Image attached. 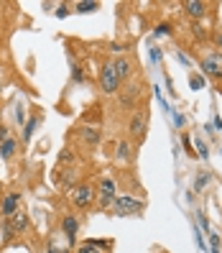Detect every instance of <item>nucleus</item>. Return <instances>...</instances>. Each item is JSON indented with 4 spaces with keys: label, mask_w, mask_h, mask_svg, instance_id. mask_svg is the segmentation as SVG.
<instances>
[{
    "label": "nucleus",
    "mask_w": 222,
    "mask_h": 253,
    "mask_svg": "<svg viewBox=\"0 0 222 253\" xmlns=\"http://www.w3.org/2000/svg\"><path fill=\"white\" fill-rule=\"evenodd\" d=\"M112 69H115V74H117V80H120V82L133 77V62L128 56H115L112 59Z\"/></svg>",
    "instance_id": "0eeeda50"
},
{
    "label": "nucleus",
    "mask_w": 222,
    "mask_h": 253,
    "mask_svg": "<svg viewBox=\"0 0 222 253\" xmlns=\"http://www.w3.org/2000/svg\"><path fill=\"white\" fill-rule=\"evenodd\" d=\"M0 192H3V184H0Z\"/></svg>",
    "instance_id": "e433bc0d"
},
{
    "label": "nucleus",
    "mask_w": 222,
    "mask_h": 253,
    "mask_svg": "<svg viewBox=\"0 0 222 253\" xmlns=\"http://www.w3.org/2000/svg\"><path fill=\"white\" fill-rule=\"evenodd\" d=\"M79 138H82L87 146H97V143L102 141V133H100L97 128H92V126H84V128L79 130Z\"/></svg>",
    "instance_id": "ddd939ff"
},
{
    "label": "nucleus",
    "mask_w": 222,
    "mask_h": 253,
    "mask_svg": "<svg viewBox=\"0 0 222 253\" xmlns=\"http://www.w3.org/2000/svg\"><path fill=\"white\" fill-rule=\"evenodd\" d=\"M38 123H41V118H38V115H34L31 121H28V123L23 126V143H28V141L34 138V130H36V126H38Z\"/></svg>",
    "instance_id": "2eb2a0df"
},
{
    "label": "nucleus",
    "mask_w": 222,
    "mask_h": 253,
    "mask_svg": "<svg viewBox=\"0 0 222 253\" xmlns=\"http://www.w3.org/2000/svg\"><path fill=\"white\" fill-rule=\"evenodd\" d=\"M189 87H191V90H202V87H204V80L199 77V74H194V77L189 80Z\"/></svg>",
    "instance_id": "5701e85b"
},
{
    "label": "nucleus",
    "mask_w": 222,
    "mask_h": 253,
    "mask_svg": "<svg viewBox=\"0 0 222 253\" xmlns=\"http://www.w3.org/2000/svg\"><path fill=\"white\" fill-rule=\"evenodd\" d=\"M210 182H212V174L210 171H199L197 179H194V192H197V195H199V192H204V187L210 184Z\"/></svg>",
    "instance_id": "dca6fc26"
},
{
    "label": "nucleus",
    "mask_w": 222,
    "mask_h": 253,
    "mask_svg": "<svg viewBox=\"0 0 222 253\" xmlns=\"http://www.w3.org/2000/svg\"><path fill=\"white\" fill-rule=\"evenodd\" d=\"M62 230L67 235V241L74 246V243H77V235H79V220L74 215H64L62 217Z\"/></svg>",
    "instance_id": "6e6552de"
},
{
    "label": "nucleus",
    "mask_w": 222,
    "mask_h": 253,
    "mask_svg": "<svg viewBox=\"0 0 222 253\" xmlns=\"http://www.w3.org/2000/svg\"><path fill=\"white\" fill-rule=\"evenodd\" d=\"M100 192H102V195H117V192H115V182L110 179V176H102V179H100Z\"/></svg>",
    "instance_id": "6ab92c4d"
},
{
    "label": "nucleus",
    "mask_w": 222,
    "mask_h": 253,
    "mask_svg": "<svg viewBox=\"0 0 222 253\" xmlns=\"http://www.w3.org/2000/svg\"><path fill=\"white\" fill-rule=\"evenodd\" d=\"M166 34H171V26L169 23H158L156 26V36H166Z\"/></svg>",
    "instance_id": "bb28decb"
},
{
    "label": "nucleus",
    "mask_w": 222,
    "mask_h": 253,
    "mask_svg": "<svg viewBox=\"0 0 222 253\" xmlns=\"http://www.w3.org/2000/svg\"><path fill=\"white\" fill-rule=\"evenodd\" d=\"M151 59H153V62H158V59H161V54H158V49H151Z\"/></svg>",
    "instance_id": "f704fd0d"
},
{
    "label": "nucleus",
    "mask_w": 222,
    "mask_h": 253,
    "mask_svg": "<svg viewBox=\"0 0 222 253\" xmlns=\"http://www.w3.org/2000/svg\"><path fill=\"white\" fill-rule=\"evenodd\" d=\"M74 156H72V151H62V156H59V164H69Z\"/></svg>",
    "instance_id": "c85d7f7f"
},
{
    "label": "nucleus",
    "mask_w": 222,
    "mask_h": 253,
    "mask_svg": "<svg viewBox=\"0 0 222 253\" xmlns=\"http://www.w3.org/2000/svg\"><path fill=\"white\" fill-rule=\"evenodd\" d=\"M8 136H10V133H8V126H3V123H0V143H3Z\"/></svg>",
    "instance_id": "7c9ffc66"
},
{
    "label": "nucleus",
    "mask_w": 222,
    "mask_h": 253,
    "mask_svg": "<svg viewBox=\"0 0 222 253\" xmlns=\"http://www.w3.org/2000/svg\"><path fill=\"white\" fill-rule=\"evenodd\" d=\"M212 253H220V251H212Z\"/></svg>",
    "instance_id": "4c0bfd02"
},
{
    "label": "nucleus",
    "mask_w": 222,
    "mask_h": 253,
    "mask_svg": "<svg viewBox=\"0 0 222 253\" xmlns=\"http://www.w3.org/2000/svg\"><path fill=\"white\" fill-rule=\"evenodd\" d=\"M194 156H202V159L210 156V148H207V143H204L202 138H197V154H194Z\"/></svg>",
    "instance_id": "4be33fe9"
},
{
    "label": "nucleus",
    "mask_w": 222,
    "mask_h": 253,
    "mask_svg": "<svg viewBox=\"0 0 222 253\" xmlns=\"http://www.w3.org/2000/svg\"><path fill=\"white\" fill-rule=\"evenodd\" d=\"M146 130H148V115H146V110H136V113H133V118H130L128 133L136 141H143L146 138Z\"/></svg>",
    "instance_id": "39448f33"
},
{
    "label": "nucleus",
    "mask_w": 222,
    "mask_h": 253,
    "mask_svg": "<svg viewBox=\"0 0 222 253\" xmlns=\"http://www.w3.org/2000/svg\"><path fill=\"white\" fill-rule=\"evenodd\" d=\"M18 210H21V192H8V195H3V200H0V215H3V220L16 215Z\"/></svg>",
    "instance_id": "423d86ee"
},
{
    "label": "nucleus",
    "mask_w": 222,
    "mask_h": 253,
    "mask_svg": "<svg viewBox=\"0 0 222 253\" xmlns=\"http://www.w3.org/2000/svg\"><path fill=\"white\" fill-rule=\"evenodd\" d=\"M120 80H117V74L112 69V62H105L100 69V87H102V92L105 95H115L117 90H120Z\"/></svg>",
    "instance_id": "7ed1b4c3"
},
{
    "label": "nucleus",
    "mask_w": 222,
    "mask_h": 253,
    "mask_svg": "<svg viewBox=\"0 0 222 253\" xmlns=\"http://www.w3.org/2000/svg\"><path fill=\"white\" fill-rule=\"evenodd\" d=\"M207 3H202V0H186L184 3V13L189 18H194V21H199V18H204L207 16Z\"/></svg>",
    "instance_id": "1a4fd4ad"
},
{
    "label": "nucleus",
    "mask_w": 222,
    "mask_h": 253,
    "mask_svg": "<svg viewBox=\"0 0 222 253\" xmlns=\"http://www.w3.org/2000/svg\"><path fill=\"white\" fill-rule=\"evenodd\" d=\"M62 253H72V251H62Z\"/></svg>",
    "instance_id": "c9c22d12"
},
{
    "label": "nucleus",
    "mask_w": 222,
    "mask_h": 253,
    "mask_svg": "<svg viewBox=\"0 0 222 253\" xmlns=\"http://www.w3.org/2000/svg\"><path fill=\"white\" fill-rule=\"evenodd\" d=\"M46 253H62V248H59L56 243H49V248H46Z\"/></svg>",
    "instance_id": "473e14b6"
},
{
    "label": "nucleus",
    "mask_w": 222,
    "mask_h": 253,
    "mask_svg": "<svg viewBox=\"0 0 222 253\" xmlns=\"http://www.w3.org/2000/svg\"><path fill=\"white\" fill-rule=\"evenodd\" d=\"M13 238H16V233H13L10 222H8V220H3V241H5V243H10Z\"/></svg>",
    "instance_id": "412c9836"
},
{
    "label": "nucleus",
    "mask_w": 222,
    "mask_h": 253,
    "mask_svg": "<svg viewBox=\"0 0 222 253\" xmlns=\"http://www.w3.org/2000/svg\"><path fill=\"white\" fill-rule=\"evenodd\" d=\"M202 74H207V77H212V80H222V54L220 51H212V54H207L202 62Z\"/></svg>",
    "instance_id": "20e7f679"
},
{
    "label": "nucleus",
    "mask_w": 222,
    "mask_h": 253,
    "mask_svg": "<svg viewBox=\"0 0 222 253\" xmlns=\"http://www.w3.org/2000/svg\"><path fill=\"white\" fill-rule=\"evenodd\" d=\"M56 184L64 187V189H72L74 187V171H62L56 176Z\"/></svg>",
    "instance_id": "a211bd4d"
},
{
    "label": "nucleus",
    "mask_w": 222,
    "mask_h": 253,
    "mask_svg": "<svg viewBox=\"0 0 222 253\" xmlns=\"http://www.w3.org/2000/svg\"><path fill=\"white\" fill-rule=\"evenodd\" d=\"M72 77H74V82H84V72L77 64H72Z\"/></svg>",
    "instance_id": "393cba45"
},
{
    "label": "nucleus",
    "mask_w": 222,
    "mask_h": 253,
    "mask_svg": "<svg viewBox=\"0 0 222 253\" xmlns=\"http://www.w3.org/2000/svg\"><path fill=\"white\" fill-rule=\"evenodd\" d=\"M115 197H117V195H102V192H100V195H97V205L102 207V210H108V207H112Z\"/></svg>",
    "instance_id": "aec40b11"
},
{
    "label": "nucleus",
    "mask_w": 222,
    "mask_h": 253,
    "mask_svg": "<svg viewBox=\"0 0 222 253\" xmlns=\"http://www.w3.org/2000/svg\"><path fill=\"white\" fill-rule=\"evenodd\" d=\"M8 222H10V228H13V233H16V235H21V233H26L28 228H31V220H28V215L23 210H18L16 215H10Z\"/></svg>",
    "instance_id": "9d476101"
},
{
    "label": "nucleus",
    "mask_w": 222,
    "mask_h": 253,
    "mask_svg": "<svg viewBox=\"0 0 222 253\" xmlns=\"http://www.w3.org/2000/svg\"><path fill=\"white\" fill-rule=\"evenodd\" d=\"M146 210V202L136 200V197H128V195H117L112 202V212L117 217H128V215H138Z\"/></svg>",
    "instance_id": "f03ea898"
},
{
    "label": "nucleus",
    "mask_w": 222,
    "mask_h": 253,
    "mask_svg": "<svg viewBox=\"0 0 222 253\" xmlns=\"http://www.w3.org/2000/svg\"><path fill=\"white\" fill-rule=\"evenodd\" d=\"M67 13H69V5H64V3H62V5L56 8V16H59V18H64Z\"/></svg>",
    "instance_id": "c756f323"
},
{
    "label": "nucleus",
    "mask_w": 222,
    "mask_h": 253,
    "mask_svg": "<svg viewBox=\"0 0 222 253\" xmlns=\"http://www.w3.org/2000/svg\"><path fill=\"white\" fill-rule=\"evenodd\" d=\"M74 10L77 13H95V10H100V3H95V0H79L74 5Z\"/></svg>",
    "instance_id": "f3484780"
},
{
    "label": "nucleus",
    "mask_w": 222,
    "mask_h": 253,
    "mask_svg": "<svg viewBox=\"0 0 222 253\" xmlns=\"http://www.w3.org/2000/svg\"><path fill=\"white\" fill-rule=\"evenodd\" d=\"M136 95H138V90H136V87H130V90L123 95V105H130V102L136 100Z\"/></svg>",
    "instance_id": "b1692460"
},
{
    "label": "nucleus",
    "mask_w": 222,
    "mask_h": 253,
    "mask_svg": "<svg viewBox=\"0 0 222 253\" xmlns=\"http://www.w3.org/2000/svg\"><path fill=\"white\" fill-rule=\"evenodd\" d=\"M210 235V243H212V251H220V246H222V238L217 235V233H207Z\"/></svg>",
    "instance_id": "a878e982"
},
{
    "label": "nucleus",
    "mask_w": 222,
    "mask_h": 253,
    "mask_svg": "<svg viewBox=\"0 0 222 253\" xmlns=\"http://www.w3.org/2000/svg\"><path fill=\"white\" fill-rule=\"evenodd\" d=\"M197 220H199V225H202L204 230H210V220L204 217V212H197Z\"/></svg>",
    "instance_id": "cd10ccee"
},
{
    "label": "nucleus",
    "mask_w": 222,
    "mask_h": 253,
    "mask_svg": "<svg viewBox=\"0 0 222 253\" xmlns=\"http://www.w3.org/2000/svg\"><path fill=\"white\" fill-rule=\"evenodd\" d=\"M194 36H197V39H204V36H207V34L202 31V26H197V23H194Z\"/></svg>",
    "instance_id": "2f4dec72"
},
{
    "label": "nucleus",
    "mask_w": 222,
    "mask_h": 253,
    "mask_svg": "<svg viewBox=\"0 0 222 253\" xmlns=\"http://www.w3.org/2000/svg\"><path fill=\"white\" fill-rule=\"evenodd\" d=\"M95 200H97V195H95L92 184H74L69 189V202L77 207V210H87V207H92Z\"/></svg>",
    "instance_id": "f257e3e1"
},
{
    "label": "nucleus",
    "mask_w": 222,
    "mask_h": 253,
    "mask_svg": "<svg viewBox=\"0 0 222 253\" xmlns=\"http://www.w3.org/2000/svg\"><path fill=\"white\" fill-rule=\"evenodd\" d=\"M112 243H102V241H82L77 246V253H105Z\"/></svg>",
    "instance_id": "9b49d317"
},
{
    "label": "nucleus",
    "mask_w": 222,
    "mask_h": 253,
    "mask_svg": "<svg viewBox=\"0 0 222 253\" xmlns=\"http://www.w3.org/2000/svg\"><path fill=\"white\" fill-rule=\"evenodd\" d=\"M16 151H18V141L13 136H8L3 143H0V159L3 161H10L13 156H16Z\"/></svg>",
    "instance_id": "f8f14e48"
},
{
    "label": "nucleus",
    "mask_w": 222,
    "mask_h": 253,
    "mask_svg": "<svg viewBox=\"0 0 222 253\" xmlns=\"http://www.w3.org/2000/svg\"><path fill=\"white\" fill-rule=\"evenodd\" d=\"M115 159L117 161H130L133 159V154H130V143L128 141H120V143H117V148H115Z\"/></svg>",
    "instance_id": "4468645a"
},
{
    "label": "nucleus",
    "mask_w": 222,
    "mask_h": 253,
    "mask_svg": "<svg viewBox=\"0 0 222 253\" xmlns=\"http://www.w3.org/2000/svg\"><path fill=\"white\" fill-rule=\"evenodd\" d=\"M215 43L222 49V31H217V34H215Z\"/></svg>",
    "instance_id": "72a5a7b5"
}]
</instances>
